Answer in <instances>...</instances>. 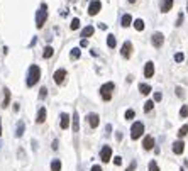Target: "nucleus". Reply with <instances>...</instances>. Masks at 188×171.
Returning a JSON list of instances; mask_svg holds the SVG:
<instances>
[{
	"label": "nucleus",
	"instance_id": "09e8293b",
	"mask_svg": "<svg viewBox=\"0 0 188 171\" xmlns=\"http://www.w3.org/2000/svg\"><path fill=\"white\" fill-rule=\"evenodd\" d=\"M186 9H188V7H186Z\"/></svg>",
	"mask_w": 188,
	"mask_h": 171
},
{
	"label": "nucleus",
	"instance_id": "4468645a",
	"mask_svg": "<svg viewBox=\"0 0 188 171\" xmlns=\"http://www.w3.org/2000/svg\"><path fill=\"white\" fill-rule=\"evenodd\" d=\"M46 115H48L46 109H44V107H41V109H39V112H37L36 122H37V124H42V122H46Z\"/></svg>",
	"mask_w": 188,
	"mask_h": 171
},
{
	"label": "nucleus",
	"instance_id": "6ab92c4d",
	"mask_svg": "<svg viewBox=\"0 0 188 171\" xmlns=\"http://www.w3.org/2000/svg\"><path fill=\"white\" fill-rule=\"evenodd\" d=\"M80 131V117H78V112L75 110L73 112V132Z\"/></svg>",
	"mask_w": 188,
	"mask_h": 171
},
{
	"label": "nucleus",
	"instance_id": "2f4dec72",
	"mask_svg": "<svg viewBox=\"0 0 188 171\" xmlns=\"http://www.w3.org/2000/svg\"><path fill=\"white\" fill-rule=\"evenodd\" d=\"M134 117H136V112H134L132 109H129L127 112H125V119H127V120H132Z\"/></svg>",
	"mask_w": 188,
	"mask_h": 171
},
{
	"label": "nucleus",
	"instance_id": "1a4fd4ad",
	"mask_svg": "<svg viewBox=\"0 0 188 171\" xmlns=\"http://www.w3.org/2000/svg\"><path fill=\"white\" fill-rule=\"evenodd\" d=\"M53 78H54V81H56V83H58V85H61L63 83V81H65V78H66V69H56V71H54V76H53Z\"/></svg>",
	"mask_w": 188,
	"mask_h": 171
},
{
	"label": "nucleus",
	"instance_id": "f03ea898",
	"mask_svg": "<svg viewBox=\"0 0 188 171\" xmlns=\"http://www.w3.org/2000/svg\"><path fill=\"white\" fill-rule=\"evenodd\" d=\"M46 19H48V5L41 4L39 10H37V14H36V26H37V29H41V27L46 24Z\"/></svg>",
	"mask_w": 188,
	"mask_h": 171
},
{
	"label": "nucleus",
	"instance_id": "9b49d317",
	"mask_svg": "<svg viewBox=\"0 0 188 171\" xmlns=\"http://www.w3.org/2000/svg\"><path fill=\"white\" fill-rule=\"evenodd\" d=\"M88 124H90V127L92 129H97L98 127V122H100V117L97 115V113H88Z\"/></svg>",
	"mask_w": 188,
	"mask_h": 171
},
{
	"label": "nucleus",
	"instance_id": "f3484780",
	"mask_svg": "<svg viewBox=\"0 0 188 171\" xmlns=\"http://www.w3.org/2000/svg\"><path fill=\"white\" fill-rule=\"evenodd\" d=\"M24 131H26V124H24L22 120H19V122H17V127H15V136H17V137H22Z\"/></svg>",
	"mask_w": 188,
	"mask_h": 171
},
{
	"label": "nucleus",
	"instance_id": "39448f33",
	"mask_svg": "<svg viewBox=\"0 0 188 171\" xmlns=\"http://www.w3.org/2000/svg\"><path fill=\"white\" fill-rule=\"evenodd\" d=\"M100 159L103 163H109L112 159V147L110 146H103L102 149H100Z\"/></svg>",
	"mask_w": 188,
	"mask_h": 171
},
{
	"label": "nucleus",
	"instance_id": "a211bd4d",
	"mask_svg": "<svg viewBox=\"0 0 188 171\" xmlns=\"http://www.w3.org/2000/svg\"><path fill=\"white\" fill-rule=\"evenodd\" d=\"M59 119H61V129H68V127H70V115H68V113L63 112L61 115H59Z\"/></svg>",
	"mask_w": 188,
	"mask_h": 171
},
{
	"label": "nucleus",
	"instance_id": "de8ad7c7",
	"mask_svg": "<svg viewBox=\"0 0 188 171\" xmlns=\"http://www.w3.org/2000/svg\"><path fill=\"white\" fill-rule=\"evenodd\" d=\"M0 146H2V142H0Z\"/></svg>",
	"mask_w": 188,
	"mask_h": 171
},
{
	"label": "nucleus",
	"instance_id": "a19ab883",
	"mask_svg": "<svg viewBox=\"0 0 188 171\" xmlns=\"http://www.w3.org/2000/svg\"><path fill=\"white\" fill-rule=\"evenodd\" d=\"M80 46H81V47H87V46H88V41H87V39H81Z\"/></svg>",
	"mask_w": 188,
	"mask_h": 171
},
{
	"label": "nucleus",
	"instance_id": "e433bc0d",
	"mask_svg": "<svg viewBox=\"0 0 188 171\" xmlns=\"http://www.w3.org/2000/svg\"><path fill=\"white\" fill-rule=\"evenodd\" d=\"M176 95L180 97V99H183V97H185V91H183V88H181V87L176 88Z\"/></svg>",
	"mask_w": 188,
	"mask_h": 171
},
{
	"label": "nucleus",
	"instance_id": "a18cd8bd",
	"mask_svg": "<svg viewBox=\"0 0 188 171\" xmlns=\"http://www.w3.org/2000/svg\"><path fill=\"white\" fill-rule=\"evenodd\" d=\"M0 136H2V119H0Z\"/></svg>",
	"mask_w": 188,
	"mask_h": 171
},
{
	"label": "nucleus",
	"instance_id": "f704fd0d",
	"mask_svg": "<svg viewBox=\"0 0 188 171\" xmlns=\"http://www.w3.org/2000/svg\"><path fill=\"white\" fill-rule=\"evenodd\" d=\"M181 24H183V12H180V14H178V19H176V24H175V26L180 27Z\"/></svg>",
	"mask_w": 188,
	"mask_h": 171
},
{
	"label": "nucleus",
	"instance_id": "0eeeda50",
	"mask_svg": "<svg viewBox=\"0 0 188 171\" xmlns=\"http://www.w3.org/2000/svg\"><path fill=\"white\" fill-rule=\"evenodd\" d=\"M100 9H102V2L100 0H92L88 5V14L90 15H97L100 12Z\"/></svg>",
	"mask_w": 188,
	"mask_h": 171
},
{
	"label": "nucleus",
	"instance_id": "20e7f679",
	"mask_svg": "<svg viewBox=\"0 0 188 171\" xmlns=\"http://www.w3.org/2000/svg\"><path fill=\"white\" fill-rule=\"evenodd\" d=\"M142 134H144V124L142 122H134L132 127H131V137L136 141V139H139Z\"/></svg>",
	"mask_w": 188,
	"mask_h": 171
},
{
	"label": "nucleus",
	"instance_id": "c85d7f7f",
	"mask_svg": "<svg viewBox=\"0 0 188 171\" xmlns=\"http://www.w3.org/2000/svg\"><path fill=\"white\" fill-rule=\"evenodd\" d=\"M186 134H188V125H183V127L178 131V137H185Z\"/></svg>",
	"mask_w": 188,
	"mask_h": 171
},
{
	"label": "nucleus",
	"instance_id": "c756f323",
	"mask_svg": "<svg viewBox=\"0 0 188 171\" xmlns=\"http://www.w3.org/2000/svg\"><path fill=\"white\" fill-rule=\"evenodd\" d=\"M71 29H73V31H76L78 29V27H80V19H76V17H75L73 19V20H71Z\"/></svg>",
	"mask_w": 188,
	"mask_h": 171
},
{
	"label": "nucleus",
	"instance_id": "c03bdc74",
	"mask_svg": "<svg viewBox=\"0 0 188 171\" xmlns=\"http://www.w3.org/2000/svg\"><path fill=\"white\" fill-rule=\"evenodd\" d=\"M115 139H117V141H122V132H117V136H115Z\"/></svg>",
	"mask_w": 188,
	"mask_h": 171
},
{
	"label": "nucleus",
	"instance_id": "72a5a7b5",
	"mask_svg": "<svg viewBox=\"0 0 188 171\" xmlns=\"http://www.w3.org/2000/svg\"><path fill=\"white\" fill-rule=\"evenodd\" d=\"M149 171H159L158 163H156V161H151V163H149Z\"/></svg>",
	"mask_w": 188,
	"mask_h": 171
},
{
	"label": "nucleus",
	"instance_id": "423d86ee",
	"mask_svg": "<svg viewBox=\"0 0 188 171\" xmlns=\"http://www.w3.org/2000/svg\"><path fill=\"white\" fill-rule=\"evenodd\" d=\"M131 54H132V44H131V41H125L124 46L120 47V56L125 59H129Z\"/></svg>",
	"mask_w": 188,
	"mask_h": 171
},
{
	"label": "nucleus",
	"instance_id": "ea45409f",
	"mask_svg": "<svg viewBox=\"0 0 188 171\" xmlns=\"http://www.w3.org/2000/svg\"><path fill=\"white\" fill-rule=\"evenodd\" d=\"M161 99H163V95L159 93V91H156V93H154V102H159Z\"/></svg>",
	"mask_w": 188,
	"mask_h": 171
},
{
	"label": "nucleus",
	"instance_id": "79ce46f5",
	"mask_svg": "<svg viewBox=\"0 0 188 171\" xmlns=\"http://www.w3.org/2000/svg\"><path fill=\"white\" fill-rule=\"evenodd\" d=\"M90 171H102V168L98 166V164H95V166H92V169Z\"/></svg>",
	"mask_w": 188,
	"mask_h": 171
},
{
	"label": "nucleus",
	"instance_id": "cd10ccee",
	"mask_svg": "<svg viewBox=\"0 0 188 171\" xmlns=\"http://www.w3.org/2000/svg\"><path fill=\"white\" fill-rule=\"evenodd\" d=\"M153 107H154V100H148V102L144 103V112H151Z\"/></svg>",
	"mask_w": 188,
	"mask_h": 171
},
{
	"label": "nucleus",
	"instance_id": "7ed1b4c3",
	"mask_svg": "<svg viewBox=\"0 0 188 171\" xmlns=\"http://www.w3.org/2000/svg\"><path fill=\"white\" fill-rule=\"evenodd\" d=\"M114 88H115V85L112 83V81L102 85V87H100V97H102L105 102H109V100L112 99V90H114Z\"/></svg>",
	"mask_w": 188,
	"mask_h": 171
},
{
	"label": "nucleus",
	"instance_id": "5701e85b",
	"mask_svg": "<svg viewBox=\"0 0 188 171\" xmlns=\"http://www.w3.org/2000/svg\"><path fill=\"white\" fill-rule=\"evenodd\" d=\"M139 91L142 95H149V93H151V87H149L148 83H141L139 85Z\"/></svg>",
	"mask_w": 188,
	"mask_h": 171
},
{
	"label": "nucleus",
	"instance_id": "473e14b6",
	"mask_svg": "<svg viewBox=\"0 0 188 171\" xmlns=\"http://www.w3.org/2000/svg\"><path fill=\"white\" fill-rule=\"evenodd\" d=\"M183 59H185V54H183V53H176V54H175V61H176V63H181Z\"/></svg>",
	"mask_w": 188,
	"mask_h": 171
},
{
	"label": "nucleus",
	"instance_id": "2eb2a0df",
	"mask_svg": "<svg viewBox=\"0 0 188 171\" xmlns=\"http://www.w3.org/2000/svg\"><path fill=\"white\" fill-rule=\"evenodd\" d=\"M183 151H185V142L183 141H176L173 144V153L175 154H183Z\"/></svg>",
	"mask_w": 188,
	"mask_h": 171
},
{
	"label": "nucleus",
	"instance_id": "aec40b11",
	"mask_svg": "<svg viewBox=\"0 0 188 171\" xmlns=\"http://www.w3.org/2000/svg\"><path fill=\"white\" fill-rule=\"evenodd\" d=\"M93 32H95L93 26H87V27H83V31H81V37H90V36H93Z\"/></svg>",
	"mask_w": 188,
	"mask_h": 171
},
{
	"label": "nucleus",
	"instance_id": "7c9ffc66",
	"mask_svg": "<svg viewBox=\"0 0 188 171\" xmlns=\"http://www.w3.org/2000/svg\"><path fill=\"white\" fill-rule=\"evenodd\" d=\"M46 95H48V88L42 87V88L39 90V100H44V99H46Z\"/></svg>",
	"mask_w": 188,
	"mask_h": 171
},
{
	"label": "nucleus",
	"instance_id": "f8f14e48",
	"mask_svg": "<svg viewBox=\"0 0 188 171\" xmlns=\"http://www.w3.org/2000/svg\"><path fill=\"white\" fill-rule=\"evenodd\" d=\"M142 147L146 151H151L153 147H154V139H153L151 136H146V137H144V141H142Z\"/></svg>",
	"mask_w": 188,
	"mask_h": 171
},
{
	"label": "nucleus",
	"instance_id": "bb28decb",
	"mask_svg": "<svg viewBox=\"0 0 188 171\" xmlns=\"http://www.w3.org/2000/svg\"><path fill=\"white\" fill-rule=\"evenodd\" d=\"M134 27H136L137 31H142L144 29V20L142 19H136V20H134Z\"/></svg>",
	"mask_w": 188,
	"mask_h": 171
},
{
	"label": "nucleus",
	"instance_id": "f257e3e1",
	"mask_svg": "<svg viewBox=\"0 0 188 171\" xmlns=\"http://www.w3.org/2000/svg\"><path fill=\"white\" fill-rule=\"evenodd\" d=\"M39 78H41V69H39V66L37 65H31L29 66V71H27V80H26V83H27V87H34V85L39 81Z\"/></svg>",
	"mask_w": 188,
	"mask_h": 171
},
{
	"label": "nucleus",
	"instance_id": "393cba45",
	"mask_svg": "<svg viewBox=\"0 0 188 171\" xmlns=\"http://www.w3.org/2000/svg\"><path fill=\"white\" fill-rule=\"evenodd\" d=\"M51 171H61V161H59V159H53Z\"/></svg>",
	"mask_w": 188,
	"mask_h": 171
},
{
	"label": "nucleus",
	"instance_id": "37998d69",
	"mask_svg": "<svg viewBox=\"0 0 188 171\" xmlns=\"http://www.w3.org/2000/svg\"><path fill=\"white\" fill-rule=\"evenodd\" d=\"M53 149H58V139H54V141H53Z\"/></svg>",
	"mask_w": 188,
	"mask_h": 171
},
{
	"label": "nucleus",
	"instance_id": "49530a36",
	"mask_svg": "<svg viewBox=\"0 0 188 171\" xmlns=\"http://www.w3.org/2000/svg\"><path fill=\"white\" fill-rule=\"evenodd\" d=\"M129 2H131V4H134V2H137V0H129Z\"/></svg>",
	"mask_w": 188,
	"mask_h": 171
},
{
	"label": "nucleus",
	"instance_id": "9d476101",
	"mask_svg": "<svg viewBox=\"0 0 188 171\" xmlns=\"http://www.w3.org/2000/svg\"><path fill=\"white\" fill-rule=\"evenodd\" d=\"M153 75H154V63L148 61V63H146V66H144V76H146V78H153Z\"/></svg>",
	"mask_w": 188,
	"mask_h": 171
},
{
	"label": "nucleus",
	"instance_id": "412c9836",
	"mask_svg": "<svg viewBox=\"0 0 188 171\" xmlns=\"http://www.w3.org/2000/svg\"><path fill=\"white\" fill-rule=\"evenodd\" d=\"M120 24H122V27H129L131 24H132V17H131L129 14H124V15H122Z\"/></svg>",
	"mask_w": 188,
	"mask_h": 171
},
{
	"label": "nucleus",
	"instance_id": "a878e982",
	"mask_svg": "<svg viewBox=\"0 0 188 171\" xmlns=\"http://www.w3.org/2000/svg\"><path fill=\"white\" fill-rule=\"evenodd\" d=\"M80 54H81L80 47H73V49H71V53H70V58L71 59H78V58H80Z\"/></svg>",
	"mask_w": 188,
	"mask_h": 171
},
{
	"label": "nucleus",
	"instance_id": "4be33fe9",
	"mask_svg": "<svg viewBox=\"0 0 188 171\" xmlns=\"http://www.w3.org/2000/svg\"><path fill=\"white\" fill-rule=\"evenodd\" d=\"M107 46L110 47V49H114V47L117 46V41H115L114 34H109V36H107Z\"/></svg>",
	"mask_w": 188,
	"mask_h": 171
},
{
	"label": "nucleus",
	"instance_id": "c9c22d12",
	"mask_svg": "<svg viewBox=\"0 0 188 171\" xmlns=\"http://www.w3.org/2000/svg\"><path fill=\"white\" fill-rule=\"evenodd\" d=\"M180 115H181V117H188V105H183V107H181Z\"/></svg>",
	"mask_w": 188,
	"mask_h": 171
},
{
	"label": "nucleus",
	"instance_id": "b1692460",
	"mask_svg": "<svg viewBox=\"0 0 188 171\" xmlns=\"http://www.w3.org/2000/svg\"><path fill=\"white\" fill-rule=\"evenodd\" d=\"M53 53H54V49H53L51 46H46V47H44V53H42V58H44V59H49V58L53 56Z\"/></svg>",
	"mask_w": 188,
	"mask_h": 171
},
{
	"label": "nucleus",
	"instance_id": "6e6552de",
	"mask_svg": "<svg viewBox=\"0 0 188 171\" xmlns=\"http://www.w3.org/2000/svg\"><path fill=\"white\" fill-rule=\"evenodd\" d=\"M151 41H153V46H154L156 49H159V47L163 46V43H164V36H163L161 32H154L153 37H151Z\"/></svg>",
	"mask_w": 188,
	"mask_h": 171
},
{
	"label": "nucleus",
	"instance_id": "4c0bfd02",
	"mask_svg": "<svg viewBox=\"0 0 188 171\" xmlns=\"http://www.w3.org/2000/svg\"><path fill=\"white\" fill-rule=\"evenodd\" d=\"M136 166H137V163H136V161H132V163L129 164V168H127L125 171H134V169H136Z\"/></svg>",
	"mask_w": 188,
	"mask_h": 171
},
{
	"label": "nucleus",
	"instance_id": "ddd939ff",
	"mask_svg": "<svg viewBox=\"0 0 188 171\" xmlns=\"http://www.w3.org/2000/svg\"><path fill=\"white\" fill-rule=\"evenodd\" d=\"M171 7H173V0H161V5H159V9H161V12H170Z\"/></svg>",
	"mask_w": 188,
	"mask_h": 171
},
{
	"label": "nucleus",
	"instance_id": "58836bf2",
	"mask_svg": "<svg viewBox=\"0 0 188 171\" xmlns=\"http://www.w3.org/2000/svg\"><path fill=\"white\" fill-rule=\"evenodd\" d=\"M114 164L120 166V164H122V158H120V156H115V158H114Z\"/></svg>",
	"mask_w": 188,
	"mask_h": 171
},
{
	"label": "nucleus",
	"instance_id": "dca6fc26",
	"mask_svg": "<svg viewBox=\"0 0 188 171\" xmlns=\"http://www.w3.org/2000/svg\"><path fill=\"white\" fill-rule=\"evenodd\" d=\"M9 103H10V90L4 88V102H2V109H7Z\"/></svg>",
	"mask_w": 188,
	"mask_h": 171
}]
</instances>
